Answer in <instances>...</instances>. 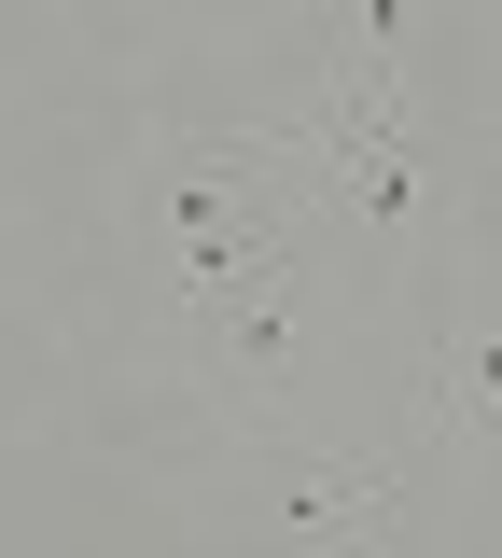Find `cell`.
Listing matches in <instances>:
<instances>
[{
    "label": "cell",
    "mask_w": 502,
    "mask_h": 558,
    "mask_svg": "<svg viewBox=\"0 0 502 558\" xmlns=\"http://www.w3.org/2000/svg\"><path fill=\"white\" fill-rule=\"evenodd\" d=\"M335 279H350V252H335L321 223H293L280 252H252L237 279L168 293V307H154L168 377H182V391H210L223 418H280V391L321 363V336H335Z\"/></svg>",
    "instance_id": "7a4b0ae2"
},
{
    "label": "cell",
    "mask_w": 502,
    "mask_h": 558,
    "mask_svg": "<svg viewBox=\"0 0 502 558\" xmlns=\"http://www.w3.org/2000/svg\"><path fill=\"white\" fill-rule=\"evenodd\" d=\"M293 223H307V196H293L280 140L252 126H140V168H126V252L154 266V307L168 293H210V279H237L252 252H280Z\"/></svg>",
    "instance_id": "6da1fadb"
},
{
    "label": "cell",
    "mask_w": 502,
    "mask_h": 558,
    "mask_svg": "<svg viewBox=\"0 0 502 558\" xmlns=\"http://www.w3.org/2000/svg\"><path fill=\"white\" fill-rule=\"evenodd\" d=\"M280 140L293 196H307V223L350 252V266H419L432 223H446V168H432V126L405 112V98H363V84H321Z\"/></svg>",
    "instance_id": "3957f363"
},
{
    "label": "cell",
    "mask_w": 502,
    "mask_h": 558,
    "mask_svg": "<svg viewBox=\"0 0 502 558\" xmlns=\"http://www.w3.org/2000/svg\"><path fill=\"white\" fill-rule=\"evenodd\" d=\"M405 433H419V447H502V307H461V322H432Z\"/></svg>",
    "instance_id": "5b68a950"
},
{
    "label": "cell",
    "mask_w": 502,
    "mask_h": 558,
    "mask_svg": "<svg viewBox=\"0 0 502 558\" xmlns=\"http://www.w3.org/2000/svg\"><path fill=\"white\" fill-rule=\"evenodd\" d=\"M252 14H280V0H252ZM307 14H321V0H307Z\"/></svg>",
    "instance_id": "52a82bcc"
},
{
    "label": "cell",
    "mask_w": 502,
    "mask_h": 558,
    "mask_svg": "<svg viewBox=\"0 0 502 558\" xmlns=\"http://www.w3.org/2000/svg\"><path fill=\"white\" fill-rule=\"evenodd\" d=\"M321 84L405 98V0H321Z\"/></svg>",
    "instance_id": "8992f818"
},
{
    "label": "cell",
    "mask_w": 502,
    "mask_h": 558,
    "mask_svg": "<svg viewBox=\"0 0 502 558\" xmlns=\"http://www.w3.org/2000/svg\"><path fill=\"white\" fill-rule=\"evenodd\" d=\"M405 502H419V433L405 447H321V461L266 475V545L280 558H363L405 531Z\"/></svg>",
    "instance_id": "277c9868"
}]
</instances>
